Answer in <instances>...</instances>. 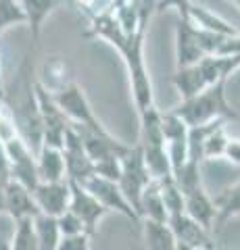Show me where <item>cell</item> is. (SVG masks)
I'll use <instances>...</instances> for the list:
<instances>
[{
    "label": "cell",
    "mask_w": 240,
    "mask_h": 250,
    "mask_svg": "<svg viewBox=\"0 0 240 250\" xmlns=\"http://www.w3.org/2000/svg\"><path fill=\"white\" fill-rule=\"evenodd\" d=\"M69 2H73L77 9L86 13L88 19H92V17H94V15H98V13H105V11H107V6H105L103 0H69Z\"/></svg>",
    "instance_id": "34"
},
{
    "label": "cell",
    "mask_w": 240,
    "mask_h": 250,
    "mask_svg": "<svg viewBox=\"0 0 240 250\" xmlns=\"http://www.w3.org/2000/svg\"><path fill=\"white\" fill-rule=\"evenodd\" d=\"M0 92H4V83H2V69H0Z\"/></svg>",
    "instance_id": "40"
},
{
    "label": "cell",
    "mask_w": 240,
    "mask_h": 250,
    "mask_svg": "<svg viewBox=\"0 0 240 250\" xmlns=\"http://www.w3.org/2000/svg\"><path fill=\"white\" fill-rule=\"evenodd\" d=\"M226 83L228 82H219V83L211 85V88L203 90L200 94H196V96L182 100V103L175 108H172V111L180 117L188 127L211 123L215 119H226V121L236 119L238 113L228 103Z\"/></svg>",
    "instance_id": "2"
},
{
    "label": "cell",
    "mask_w": 240,
    "mask_h": 250,
    "mask_svg": "<svg viewBox=\"0 0 240 250\" xmlns=\"http://www.w3.org/2000/svg\"><path fill=\"white\" fill-rule=\"evenodd\" d=\"M188 19L195 23L196 27L213 31V34H219V36H238L240 34L230 21H226L223 17H219V15H215L213 11H209L205 6L195 4V2H192L190 11H188Z\"/></svg>",
    "instance_id": "20"
},
{
    "label": "cell",
    "mask_w": 240,
    "mask_h": 250,
    "mask_svg": "<svg viewBox=\"0 0 240 250\" xmlns=\"http://www.w3.org/2000/svg\"><path fill=\"white\" fill-rule=\"evenodd\" d=\"M36 165H38V177L44 184H55V182H65V159L63 150L50 146H42L36 154Z\"/></svg>",
    "instance_id": "17"
},
{
    "label": "cell",
    "mask_w": 240,
    "mask_h": 250,
    "mask_svg": "<svg viewBox=\"0 0 240 250\" xmlns=\"http://www.w3.org/2000/svg\"><path fill=\"white\" fill-rule=\"evenodd\" d=\"M177 250H192V248H186V246H180V244H177Z\"/></svg>",
    "instance_id": "41"
},
{
    "label": "cell",
    "mask_w": 240,
    "mask_h": 250,
    "mask_svg": "<svg viewBox=\"0 0 240 250\" xmlns=\"http://www.w3.org/2000/svg\"><path fill=\"white\" fill-rule=\"evenodd\" d=\"M59 2H65V0H59ZM67 2H69V0H67Z\"/></svg>",
    "instance_id": "43"
},
{
    "label": "cell",
    "mask_w": 240,
    "mask_h": 250,
    "mask_svg": "<svg viewBox=\"0 0 240 250\" xmlns=\"http://www.w3.org/2000/svg\"><path fill=\"white\" fill-rule=\"evenodd\" d=\"M213 205H215V228H221L228 219L238 217L240 215V182L226 188L221 194H218L213 198Z\"/></svg>",
    "instance_id": "23"
},
{
    "label": "cell",
    "mask_w": 240,
    "mask_h": 250,
    "mask_svg": "<svg viewBox=\"0 0 240 250\" xmlns=\"http://www.w3.org/2000/svg\"><path fill=\"white\" fill-rule=\"evenodd\" d=\"M63 159H65V173L69 182L84 184L94 175V163L90 161V156L84 148V142L80 134L73 129V125H69L65 131V142H63Z\"/></svg>",
    "instance_id": "8"
},
{
    "label": "cell",
    "mask_w": 240,
    "mask_h": 250,
    "mask_svg": "<svg viewBox=\"0 0 240 250\" xmlns=\"http://www.w3.org/2000/svg\"><path fill=\"white\" fill-rule=\"evenodd\" d=\"M11 250H40L34 219L25 217V219H19V221H13Z\"/></svg>",
    "instance_id": "24"
},
{
    "label": "cell",
    "mask_w": 240,
    "mask_h": 250,
    "mask_svg": "<svg viewBox=\"0 0 240 250\" xmlns=\"http://www.w3.org/2000/svg\"><path fill=\"white\" fill-rule=\"evenodd\" d=\"M142 148L144 165L149 169V175L153 182H163V179L174 177L172 161H169L165 144H138Z\"/></svg>",
    "instance_id": "18"
},
{
    "label": "cell",
    "mask_w": 240,
    "mask_h": 250,
    "mask_svg": "<svg viewBox=\"0 0 240 250\" xmlns=\"http://www.w3.org/2000/svg\"><path fill=\"white\" fill-rule=\"evenodd\" d=\"M88 38H100V40L109 42L117 52H121V48L126 46V42L130 40V36H126V31L121 29V25L115 19V15L111 11L98 13L90 19V27L86 29Z\"/></svg>",
    "instance_id": "16"
},
{
    "label": "cell",
    "mask_w": 240,
    "mask_h": 250,
    "mask_svg": "<svg viewBox=\"0 0 240 250\" xmlns=\"http://www.w3.org/2000/svg\"><path fill=\"white\" fill-rule=\"evenodd\" d=\"M159 188H161V196H163L167 215L169 217L182 215L184 213V196H182V192H180V188H177V184L174 182V177L159 182Z\"/></svg>",
    "instance_id": "27"
},
{
    "label": "cell",
    "mask_w": 240,
    "mask_h": 250,
    "mask_svg": "<svg viewBox=\"0 0 240 250\" xmlns=\"http://www.w3.org/2000/svg\"><path fill=\"white\" fill-rule=\"evenodd\" d=\"M73 129L80 134L84 148H86L90 161L94 163V165L105 159H113V156L121 159V156L130 150V144H123L121 140L111 136L109 131H92L88 127H84V125H73Z\"/></svg>",
    "instance_id": "11"
},
{
    "label": "cell",
    "mask_w": 240,
    "mask_h": 250,
    "mask_svg": "<svg viewBox=\"0 0 240 250\" xmlns=\"http://www.w3.org/2000/svg\"><path fill=\"white\" fill-rule=\"evenodd\" d=\"M23 6V13H25V23L29 25L32 31V48L40 40L42 34V25L44 19L52 13V9L59 4V0H19Z\"/></svg>",
    "instance_id": "21"
},
{
    "label": "cell",
    "mask_w": 240,
    "mask_h": 250,
    "mask_svg": "<svg viewBox=\"0 0 240 250\" xmlns=\"http://www.w3.org/2000/svg\"><path fill=\"white\" fill-rule=\"evenodd\" d=\"M34 225H36L40 250H57L59 240H61L57 219L48 217V215H38V217H34Z\"/></svg>",
    "instance_id": "25"
},
{
    "label": "cell",
    "mask_w": 240,
    "mask_h": 250,
    "mask_svg": "<svg viewBox=\"0 0 240 250\" xmlns=\"http://www.w3.org/2000/svg\"><path fill=\"white\" fill-rule=\"evenodd\" d=\"M4 215H9L13 221H19V219H34L40 215L38 210L32 190H27L25 186H21L15 179H9L4 186Z\"/></svg>",
    "instance_id": "14"
},
{
    "label": "cell",
    "mask_w": 240,
    "mask_h": 250,
    "mask_svg": "<svg viewBox=\"0 0 240 250\" xmlns=\"http://www.w3.org/2000/svg\"><path fill=\"white\" fill-rule=\"evenodd\" d=\"M138 217L149 219V221H157V223H167L169 215L165 208L163 196H161V188L159 182H151L144 188L142 196H140V205H138Z\"/></svg>",
    "instance_id": "19"
},
{
    "label": "cell",
    "mask_w": 240,
    "mask_h": 250,
    "mask_svg": "<svg viewBox=\"0 0 240 250\" xmlns=\"http://www.w3.org/2000/svg\"><path fill=\"white\" fill-rule=\"evenodd\" d=\"M223 161L232 163V165H240V140L230 138L223 150Z\"/></svg>",
    "instance_id": "35"
},
{
    "label": "cell",
    "mask_w": 240,
    "mask_h": 250,
    "mask_svg": "<svg viewBox=\"0 0 240 250\" xmlns=\"http://www.w3.org/2000/svg\"><path fill=\"white\" fill-rule=\"evenodd\" d=\"M142 236H144V246L146 250H177V242L174 231L169 229L167 223H157L142 219Z\"/></svg>",
    "instance_id": "22"
},
{
    "label": "cell",
    "mask_w": 240,
    "mask_h": 250,
    "mask_svg": "<svg viewBox=\"0 0 240 250\" xmlns=\"http://www.w3.org/2000/svg\"><path fill=\"white\" fill-rule=\"evenodd\" d=\"M9 179H2L0 177V213H4V186Z\"/></svg>",
    "instance_id": "37"
},
{
    "label": "cell",
    "mask_w": 240,
    "mask_h": 250,
    "mask_svg": "<svg viewBox=\"0 0 240 250\" xmlns=\"http://www.w3.org/2000/svg\"><path fill=\"white\" fill-rule=\"evenodd\" d=\"M228 36H219L213 31L196 27L190 19H177L175 23V62L177 69L190 67L203 61L205 57H213L221 48Z\"/></svg>",
    "instance_id": "3"
},
{
    "label": "cell",
    "mask_w": 240,
    "mask_h": 250,
    "mask_svg": "<svg viewBox=\"0 0 240 250\" xmlns=\"http://www.w3.org/2000/svg\"><path fill=\"white\" fill-rule=\"evenodd\" d=\"M86 190L94 196L100 205H103L109 213H119L123 217H128L130 221L134 223H140V217H138V213L134 208H131V205L126 200V196H123L121 188L119 184L111 182V179H105L100 175H92L88 182L82 184Z\"/></svg>",
    "instance_id": "9"
},
{
    "label": "cell",
    "mask_w": 240,
    "mask_h": 250,
    "mask_svg": "<svg viewBox=\"0 0 240 250\" xmlns=\"http://www.w3.org/2000/svg\"><path fill=\"white\" fill-rule=\"evenodd\" d=\"M34 202L40 215H48V217H61L69 208V198H71V192H69V182H55V184H44L40 182L34 190H32Z\"/></svg>",
    "instance_id": "13"
},
{
    "label": "cell",
    "mask_w": 240,
    "mask_h": 250,
    "mask_svg": "<svg viewBox=\"0 0 240 250\" xmlns=\"http://www.w3.org/2000/svg\"><path fill=\"white\" fill-rule=\"evenodd\" d=\"M17 23H25V13L19 0H0V34Z\"/></svg>",
    "instance_id": "29"
},
{
    "label": "cell",
    "mask_w": 240,
    "mask_h": 250,
    "mask_svg": "<svg viewBox=\"0 0 240 250\" xmlns=\"http://www.w3.org/2000/svg\"><path fill=\"white\" fill-rule=\"evenodd\" d=\"M2 142L6 146V154H9V177L19 182L21 186H25L27 190H34L40 184L36 154L29 150L27 144L17 134L2 140Z\"/></svg>",
    "instance_id": "7"
},
{
    "label": "cell",
    "mask_w": 240,
    "mask_h": 250,
    "mask_svg": "<svg viewBox=\"0 0 240 250\" xmlns=\"http://www.w3.org/2000/svg\"><path fill=\"white\" fill-rule=\"evenodd\" d=\"M57 225H59L61 238H65V236H77V233H86V229H84V223L71 213V210H65L61 217H57Z\"/></svg>",
    "instance_id": "30"
},
{
    "label": "cell",
    "mask_w": 240,
    "mask_h": 250,
    "mask_svg": "<svg viewBox=\"0 0 240 250\" xmlns=\"http://www.w3.org/2000/svg\"><path fill=\"white\" fill-rule=\"evenodd\" d=\"M4 111H6V106H4V92H0V121H2V117H4Z\"/></svg>",
    "instance_id": "38"
},
{
    "label": "cell",
    "mask_w": 240,
    "mask_h": 250,
    "mask_svg": "<svg viewBox=\"0 0 240 250\" xmlns=\"http://www.w3.org/2000/svg\"><path fill=\"white\" fill-rule=\"evenodd\" d=\"M169 229L174 231L175 242L180 246L192 248V250H215V240L211 236V231L205 229L200 223H196L192 217L186 213L169 217Z\"/></svg>",
    "instance_id": "12"
},
{
    "label": "cell",
    "mask_w": 240,
    "mask_h": 250,
    "mask_svg": "<svg viewBox=\"0 0 240 250\" xmlns=\"http://www.w3.org/2000/svg\"><path fill=\"white\" fill-rule=\"evenodd\" d=\"M32 57L27 54L19 67L17 80L13 82L11 88H4V106L11 115L17 136L27 144L29 150L38 154L42 148L44 123L38 108L36 82L32 80Z\"/></svg>",
    "instance_id": "1"
},
{
    "label": "cell",
    "mask_w": 240,
    "mask_h": 250,
    "mask_svg": "<svg viewBox=\"0 0 240 250\" xmlns=\"http://www.w3.org/2000/svg\"><path fill=\"white\" fill-rule=\"evenodd\" d=\"M230 2H234V4L238 6V9H240V0H230Z\"/></svg>",
    "instance_id": "42"
},
{
    "label": "cell",
    "mask_w": 240,
    "mask_h": 250,
    "mask_svg": "<svg viewBox=\"0 0 240 250\" xmlns=\"http://www.w3.org/2000/svg\"><path fill=\"white\" fill-rule=\"evenodd\" d=\"M192 6V0H157V9L154 13H163L167 9H175L180 19H188V11Z\"/></svg>",
    "instance_id": "33"
},
{
    "label": "cell",
    "mask_w": 240,
    "mask_h": 250,
    "mask_svg": "<svg viewBox=\"0 0 240 250\" xmlns=\"http://www.w3.org/2000/svg\"><path fill=\"white\" fill-rule=\"evenodd\" d=\"M184 196V213L192 217L196 223H200L205 229L211 231L215 228V205L213 198L207 194L205 186L198 184L190 190L182 192Z\"/></svg>",
    "instance_id": "15"
},
{
    "label": "cell",
    "mask_w": 240,
    "mask_h": 250,
    "mask_svg": "<svg viewBox=\"0 0 240 250\" xmlns=\"http://www.w3.org/2000/svg\"><path fill=\"white\" fill-rule=\"evenodd\" d=\"M92 236L88 233H77V236H65L59 240L57 250H90Z\"/></svg>",
    "instance_id": "32"
},
{
    "label": "cell",
    "mask_w": 240,
    "mask_h": 250,
    "mask_svg": "<svg viewBox=\"0 0 240 250\" xmlns=\"http://www.w3.org/2000/svg\"><path fill=\"white\" fill-rule=\"evenodd\" d=\"M94 175H100L105 179H111V182L117 184L121 177V159L113 156V159H105L94 165Z\"/></svg>",
    "instance_id": "31"
},
{
    "label": "cell",
    "mask_w": 240,
    "mask_h": 250,
    "mask_svg": "<svg viewBox=\"0 0 240 250\" xmlns=\"http://www.w3.org/2000/svg\"><path fill=\"white\" fill-rule=\"evenodd\" d=\"M52 98H55L57 106L65 113L69 123L84 125V127H88L92 131H107L103 127V123L96 119V115H94V111H92L86 94H84L82 85L77 82H69L65 88H61L59 92L52 94Z\"/></svg>",
    "instance_id": "6"
},
{
    "label": "cell",
    "mask_w": 240,
    "mask_h": 250,
    "mask_svg": "<svg viewBox=\"0 0 240 250\" xmlns=\"http://www.w3.org/2000/svg\"><path fill=\"white\" fill-rule=\"evenodd\" d=\"M153 182L149 175V169L144 165L142 148L134 144L130 146V150L121 156V177H119V188L123 192L126 200L131 205V208L138 213V205H140V196L144 188Z\"/></svg>",
    "instance_id": "5"
},
{
    "label": "cell",
    "mask_w": 240,
    "mask_h": 250,
    "mask_svg": "<svg viewBox=\"0 0 240 250\" xmlns=\"http://www.w3.org/2000/svg\"><path fill=\"white\" fill-rule=\"evenodd\" d=\"M0 250H11V240H6L0 236Z\"/></svg>",
    "instance_id": "39"
},
{
    "label": "cell",
    "mask_w": 240,
    "mask_h": 250,
    "mask_svg": "<svg viewBox=\"0 0 240 250\" xmlns=\"http://www.w3.org/2000/svg\"><path fill=\"white\" fill-rule=\"evenodd\" d=\"M228 140L230 136L226 134V125H219L218 129H213L203 144V161L223 159V150H226Z\"/></svg>",
    "instance_id": "28"
},
{
    "label": "cell",
    "mask_w": 240,
    "mask_h": 250,
    "mask_svg": "<svg viewBox=\"0 0 240 250\" xmlns=\"http://www.w3.org/2000/svg\"><path fill=\"white\" fill-rule=\"evenodd\" d=\"M69 192H71V198H69V208L67 210H71V213L84 223V229H86L88 236H94L100 219L109 215V210L100 205V202L92 196L82 184L69 182Z\"/></svg>",
    "instance_id": "10"
},
{
    "label": "cell",
    "mask_w": 240,
    "mask_h": 250,
    "mask_svg": "<svg viewBox=\"0 0 240 250\" xmlns=\"http://www.w3.org/2000/svg\"><path fill=\"white\" fill-rule=\"evenodd\" d=\"M144 36H146V31H138V34L130 36V40L119 52L130 73L131 94H134L138 113H144L146 108L154 106L153 82H151L149 69H146V62H144Z\"/></svg>",
    "instance_id": "4"
},
{
    "label": "cell",
    "mask_w": 240,
    "mask_h": 250,
    "mask_svg": "<svg viewBox=\"0 0 240 250\" xmlns=\"http://www.w3.org/2000/svg\"><path fill=\"white\" fill-rule=\"evenodd\" d=\"M161 131H163L165 144L184 142L188 140V125H186L174 111H161Z\"/></svg>",
    "instance_id": "26"
},
{
    "label": "cell",
    "mask_w": 240,
    "mask_h": 250,
    "mask_svg": "<svg viewBox=\"0 0 240 250\" xmlns=\"http://www.w3.org/2000/svg\"><path fill=\"white\" fill-rule=\"evenodd\" d=\"M0 177L11 179L9 177V154H6V146L2 140H0Z\"/></svg>",
    "instance_id": "36"
}]
</instances>
